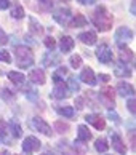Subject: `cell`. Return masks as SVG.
Here are the masks:
<instances>
[{"instance_id": "2", "label": "cell", "mask_w": 136, "mask_h": 155, "mask_svg": "<svg viewBox=\"0 0 136 155\" xmlns=\"http://www.w3.org/2000/svg\"><path fill=\"white\" fill-rule=\"evenodd\" d=\"M15 54H16V64L18 67H31L34 64V56H32V50L24 47V45H19V47L15 48Z\"/></svg>"}, {"instance_id": "40", "label": "cell", "mask_w": 136, "mask_h": 155, "mask_svg": "<svg viewBox=\"0 0 136 155\" xmlns=\"http://www.w3.org/2000/svg\"><path fill=\"white\" fill-rule=\"evenodd\" d=\"M130 144H131V149L136 152V134H131V136H130Z\"/></svg>"}, {"instance_id": "29", "label": "cell", "mask_w": 136, "mask_h": 155, "mask_svg": "<svg viewBox=\"0 0 136 155\" xmlns=\"http://www.w3.org/2000/svg\"><path fill=\"white\" fill-rule=\"evenodd\" d=\"M95 149L98 152H106L107 149H109V144H107V141L104 137H99V139H96V142H95Z\"/></svg>"}, {"instance_id": "32", "label": "cell", "mask_w": 136, "mask_h": 155, "mask_svg": "<svg viewBox=\"0 0 136 155\" xmlns=\"http://www.w3.org/2000/svg\"><path fill=\"white\" fill-rule=\"evenodd\" d=\"M55 130L58 131V133H67L69 131V125H67L66 122H61V120H58V122H55Z\"/></svg>"}, {"instance_id": "26", "label": "cell", "mask_w": 136, "mask_h": 155, "mask_svg": "<svg viewBox=\"0 0 136 155\" xmlns=\"http://www.w3.org/2000/svg\"><path fill=\"white\" fill-rule=\"evenodd\" d=\"M59 149L63 150V155H82V152H78L75 146H69V144H63V142H59Z\"/></svg>"}, {"instance_id": "45", "label": "cell", "mask_w": 136, "mask_h": 155, "mask_svg": "<svg viewBox=\"0 0 136 155\" xmlns=\"http://www.w3.org/2000/svg\"><path fill=\"white\" fill-rule=\"evenodd\" d=\"M2 96L5 97V99H10V90L5 88V90H3V93H2Z\"/></svg>"}, {"instance_id": "22", "label": "cell", "mask_w": 136, "mask_h": 155, "mask_svg": "<svg viewBox=\"0 0 136 155\" xmlns=\"http://www.w3.org/2000/svg\"><path fill=\"white\" fill-rule=\"evenodd\" d=\"M29 29H31L32 34H35V35H42L43 34V26L35 18H32V16L29 18Z\"/></svg>"}, {"instance_id": "39", "label": "cell", "mask_w": 136, "mask_h": 155, "mask_svg": "<svg viewBox=\"0 0 136 155\" xmlns=\"http://www.w3.org/2000/svg\"><path fill=\"white\" fill-rule=\"evenodd\" d=\"M10 0H0V10H7L10 7Z\"/></svg>"}, {"instance_id": "23", "label": "cell", "mask_w": 136, "mask_h": 155, "mask_svg": "<svg viewBox=\"0 0 136 155\" xmlns=\"http://www.w3.org/2000/svg\"><path fill=\"white\" fill-rule=\"evenodd\" d=\"M56 109V112L59 114V115H63V117H66V118H72L74 117V114H75V110H74V107L72 106H56L55 107Z\"/></svg>"}, {"instance_id": "44", "label": "cell", "mask_w": 136, "mask_h": 155, "mask_svg": "<svg viewBox=\"0 0 136 155\" xmlns=\"http://www.w3.org/2000/svg\"><path fill=\"white\" fill-rule=\"evenodd\" d=\"M40 2H42V5H45L47 8H51V7H53V2H51V0H40Z\"/></svg>"}, {"instance_id": "6", "label": "cell", "mask_w": 136, "mask_h": 155, "mask_svg": "<svg viewBox=\"0 0 136 155\" xmlns=\"http://www.w3.org/2000/svg\"><path fill=\"white\" fill-rule=\"evenodd\" d=\"M96 58H98L99 62H103V64H111L114 54H112V50L107 47L106 43H103L96 48Z\"/></svg>"}, {"instance_id": "8", "label": "cell", "mask_w": 136, "mask_h": 155, "mask_svg": "<svg viewBox=\"0 0 136 155\" xmlns=\"http://www.w3.org/2000/svg\"><path fill=\"white\" fill-rule=\"evenodd\" d=\"M99 99L104 102L107 107H114L115 106V94H114V88L106 87L99 91Z\"/></svg>"}, {"instance_id": "46", "label": "cell", "mask_w": 136, "mask_h": 155, "mask_svg": "<svg viewBox=\"0 0 136 155\" xmlns=\"http://www.w3.org/2000/svg\"><path fill=\"white\" fill-rule=\"evenodd\" d=\"M0 155H8V153H7V152H2V153H0Z\"/></svg>"}, {"instance_id": "37", "label": "cell", "mask_w": 136, "mask_h": 155, "mask_svg": "<svg viewBox=\"0 0 136 155\" xmlns=\"http://www.w3.org/2000/svg\"><path fill=\"white\" fill-rule=\"evenodd\" d=\"M107 115H109V118L112 120V122H115V123L120 122V117H118V114H115L114 110H109V114H107Z\"/></svg>"}, {"instance_id": "21", "label": "cell", "mask_w": 136, "mask_h": 155, "mask_svg": "<svg viewBox=\"0 0 136 155\" xmlns=\"http://www.w3.org/2000/svg\"><path fill=\"white\" fill-rule=\"evenodd\" d=\"M11 18H15V19H22L24 18V8L21 7V5L18 2H13V5H11V13H10Z\"/></svg>"}, {"instance_id": "30", "label": "cell", "mask_w": 136, "mask_h": 155, "mask_svg": "<svg viewBox=\"0 0 136 155\" xmlns=\"http://www.w3.org/2000/svg\"><path fill=\"white\" fill-rule=\"evenodd\" d=\"M67 88H69V91H72V93H77V91H80V83H78V80H77V78L69 77V82H67Z\"/></svg>"}, {"instance_id": "4", "label": "cell", "mask_w": 136, "mask_h": 155, "mask_svg": "<svg viewBox=\"0 0 136 155\" xmlns=\"http://www.w3.org/2000/svg\"><path fill=\"white\" fill-rule=\"evenodd\" d=\"M71 18H72V11L67 7H59L53 11V19L61 26H67Z\"/></svg>"}, {"instance_id": "11", "label": "cell", "mask_w": 136, "mask_h": 155, "mask_svg": "<svg viewBox=\"0 0 136 155\" xmlns=\"http://www.w3.org/2000/svg\"><path fill=\"white\" fill-rule=\"evenodd\" d=\"M80 80L83 83L90 85V87H95V85L98 83V80H96V75H95V72H93L91 67H85L83 69L82 74H80Z\"/></svg>"}, {"instance_id": "28", "label": "cell", "mask_w": 136, "mask_h": 155, "mask_svg": "<svg viewBox=\"0 0 136 155\" xmlns=\"http://www.w3.org/2000/svg\"><path fill=\"white\" fill-rule=\"evenodd\" d=\"M10 133H13L15 137H21L22 136V130H21V126L18 122H10Z\"/></svg>"}, {"instance_id": "20", "label": "cell", "mask_w": 136, "mask_h": 155, "mask_svg": "<svg viewBox=\"0 0 136 155\" xmlns=\"http://www.w3.org/2000/svg\"><path fill=\"white\" fill-rule=\"evenodd\" d=\"M88 24V21H87V18H85L83 15H80V13H77L75 16H72L71 18V21H69V27H83V26H87Z\"/></svg>"}, {"instance_id": "47", "label": "cell", "mask_w": 136, "mask_h": 155, "mask_svg": "<svg viewBox=\"0 0 136 155\" xmlns=\"http://www.w3.org/2000/svg\"><path fill=\"white\" fill-rule=\"evenodd\" d=\"M43 155H53V153H43Z\"/></svg>"}, {"instance_id": "36", "label": "cell", "mask_w": 136, "mask_h": 155, "mask_svg": "<svg viewBox=\"0 0 136 155\" xmlns=\"http://www.w3.org/2000/svg\"><path fill=\"white\" fill-rule=\"evenodd\" d=\"M8 43V35L3 32V29L0 27V47H3V45Z\"/></svg>"}, {"instance_id": "18", "label": "cell", "mask_w": 136, "mask_h": 155, "mask_svg": "<svg viewBox=\"0 0 136 155\" xmlns=\"http://www.w3.org/2000/svg\"><path fill=\"white\" fill-rule=\"evenodd\" d=\"M74 45H75V42H74V38H72V37H69V35L61 37V42H59L61 53H69V51H72Z\"/></svg>"}, {"instance_id": "24", "label": "cell", "mask_w": 136, "mask_h": 155, "mask_svg": "<svg viewBox=\"0 0 136 155\" xmlns=\"http://www.w3.org/2000/svg\"><path fill=\"white\" fill-rule=\"evenodd\" d=\"M8 78H10L13 83H16V85H22V83L26 82V77H24V74H21V72H16V71H11V72H8Z\"/></svg>"}, {"instance_id": "27", "label": "cell", "mask_w": 136, "mask_h": 155, "mask_svg": "<svg viewBox=\"0 0 136 155\" xmlns=\"http://www.w3.org/2000/svg\"><path fill=\"white\" fill-rule=\"evenodd\" d=\"M67 75V69L64 67V66H61V67H58V69H56V72L53 74V82L55 83H61V82H63V78Z\"/></svg>"}, {"instance_id": "5", "label": "cell", "mask_w": 136, "mask_h": 155, "mask_svg": "<svg viewBox=\"0 0 136 155\" xmlns=\"http://www.w3.org/2000/svg\"><path fill=\"white\" fill-rule=\"evenodd\" d=\"M31 126H32L34 130H37L38 133L45 134V136H51V134H53L51 126H50V125L45 122L43 118H40V117H34V118L31 120Z\"/></svg>"}, {"instance_id": "38", "label": "cell", "mask_w": 136, "mask_h": 155, "mask_svg": "<svg viewBox=\"0 0 136 155\" xmlns=\"http://www.w3.org/2000/svg\"><path fill=\"white\" fill-rule=\"evenodd\" d=\"M96 80H101L103 83H107L111 80V75H107V74H99V75L96 77Z\"/></svg>"}, {"instance_id": "25", "label": "cell", "mask_w": 136, "mask_h": 155, "mask_svg": "<svg viewBox=\"0 0 136 155\" xmlns=\"http://www.w3.org/2000/svg\"><path fill=\"white\" fill-rule=\"evenodd\" d=\"M133 58H134V53L131 50H128L127 47H122L120 48V62H130V61H133Z\"/></svg>"}, {"instance_id": "33", "label": "cell", "mask_w": 136, "mask_h": 155, "mask_svg": "<svg viewBox=\"0 0 136 155\" xmlns=\"http://www.w3.org/2000/svg\"><path fill=\"white\" fill-rule=\"evenodd\" d=\"M0 61H2V62H8V64L11 62V54L8 53L7 50H0Z\"/></svg>"}, {"instance_id": "41", "label": "cell", "mask_w": 136, "mask_h": 155, "mask_svg": "<svg viewBox=\"0 0 136 155\" xmlns=\"http://www.w3.org/2000/svg\"><path fill=\"white\" fill-rule=\"evenodd\" d=\"M75 106H77V109H83V107H85L82 97H77V99H75Z\"/></svg>"}, {"instance_id": "10", "label": "cell", "mask_w": 136, "mask_h": 155, "mask_svg": "<svg viewBox=\"0 0 136 155\" xmlns=\"http://www.w3.org/2000/svg\"><path fill=\"white\" fill-rule=\"evenodd\" d=\"M114 75L118 77V78L131 77V69H130L125 62H115L114 64Z\"/></svg>"}, {"instance_id": "12", "label": "cell", "mask_w": 136, "mask_h": 155, "mask_svg": "<svg viewBox=\"0 0 136 155\" xmlns=\"http://www.w3.org/2000/svg\"><path fill=\"white\" fill-rule=\"evenodd\" d=\"M85 120H87V123H91L96 130H104L106 128V120L98 115V114H90V115L85 117Z\"/></svg>"}, {"instance_id": "7", "label": "cell", "mask_w": 136, "mask_h": 155, "mask_svg": "<svg viewBox=\"0 0 136 155\" xmlns=\"http://www.w3.org/2000/svg\"><path fill=\"white\" fill-rule=\"evenodd\" d=\"M40 147H42V142L38 141L35 136H27V137H24V141H22V150L26 153L37 152Z\"/></svg>"}, {"instance_id": "3", "label": "cell", "mask_w": 136, "mask_h": 155, "mask_svg": "<svg viewBox=\"0 0 136 155\" xmlns=\"http://www.w3.org/2000/svg\"><path fill=\"white\" fill-rule=\"evenodd\" d=\"M114 40H115V43H117L118 48L127 47V45L133 40V32H131V29H130V27H125V26L118 27V29L115 31V34H114Z\"/></svg>"}, {"instance_id": "35", "label": "cell", "mask_w": 136, "mask_h": 155, "mask_svg": "<svg viewBox=\"0 0 136 155\" xmlns=\"http://www.w3.org/2000/svg\"><path fill=\"white\" fill-rule=\"evenodd\" d=\"M127 109L133 114V115H136V99H128L127 101Z\"/></svg>"}, {"instance_id": "34", "label": "cell", "mask_w": 136, "mask_h": 155, "mask_svg": "<svg viewBox=\"0 0 136 155\" xmlns=\"http://www.w3.org/2000/svg\"><path fill=\"white\" fill-rule=\"evenodd\" d=\"M43 43H45V47L47 48H50V50H53L55 47H56V42H55V38L53 37H45V40H43Z\"/></svg>"}, {"instance_id": "14", "label": "cell", "mask_w": 136, "mask_h": 155, "mask_svg": "<svg viewBox=\"0 0 136 155\" xmlns=\"http://www.w3.org/2000/svg\"><path fill=\"white\" fill-rule=\"evenodd\" d=\"M115 91L118 94H120L122 97H127V96H133L134 94V88H133V85H130L127 82H120L117 85V88Z\"/></svg>"}, {"instance_id": "9", "label": "cell", "mask_w": 136, "mask_h": 155, "mask_svg": "<svg viewBox=\"0 0 136 155\" xmlns=\"http://www.w3.org/2000/svg\"><path fill=\"white\" fill-rule=\"evenodd\" d=\"M69 88H67V85H64L63 82L61 83H56L53 87V91H51V96L55 99H67L69 97Z\"/></svg>"}, {"instance_id": "42", "label": "cell", "mask_w": 136, "mask_h": 155, "mask_svg": "<svg viewBox=\"0 0 136 155\" xmlns=\"http://www.w3.org/2000/svg\"><path fill=\"white\" fill-rule=\"evenodd\" d=\"M77 2L82 5H93V3H96V0H77Z\"/></svg>"}, {"instance_id": "48", "label": "cell", "mask_w": 136, "mask_h": 155, "mask_svg": "<svg viewBox=\"0 0 136 155\" xmlns=\"http://www.w3.org/2000/svg\"><path fill=\"white\" fill-rule=\"evenodd\" d=\"M64 2H67V0H64Z\"/></svg>"}, {"instance_id": "43", "label": "cell", "mask_w": 136, "mask_h": 155, "mask_svg": "<svg viewBox=\"0 0 136 155\" xmlns=\"http://www.w3.org/2000/svg\"><path fill=\"white\" fill-rule=\"evenodd\" d=\"M130 11L136 16V0H131V5H130Z\"/></svg>"}, {"instance_id": "19", "label": "cell", "mask_w": 136, "mask_h": 155, "mask_svg": "<svg viewBox=\"0 0 136 155\" xmlns=\"http://www.w3.org/2000/svg\"><path fill=\"white\" fill-rule=\"evenodd\" d=\"M59 56L58 54H55V53H47L43 56V59H42V62H43V66L45 67H53V66H58L59 64Z\"/></svg>"}, {"instance_id": "31", "label": "cell", "mask_w": 136, "mask_h": 155, "mask_svg": "<svg viewBox=\"0 0 136 155\" xmlns=\"http://www.w3.org/2000/svg\"><path fill=\"white\" fill-rule=\"evenodd\" d=\"M69 62H71V67H74V69H78V67H82V56L80 54H72L71 56V59H69Z\"/></svg>"}, {"instance_id": "16", "label": "cell", "mask_w": 136, "mask_h": 155, "mask_svg": "<svg viewBox=\"0 0 136 155\" xmlns=\"http://www.w3.org/2000/svg\"><path fill=\"white\" fill-rule=\"evenodd\" d=\"M91 139V131L88 130V126L78 125L77 128V142H88Z\"/></svg>"}, {"instance_id": "13", "label": "cell", "mask_w": 136, "mask_h": 155, "mask_svg": "<svg viewBox=\"0 0 136 155\" xmlns=\"http://www.w3.org/2000/svg\"><path fill=\"white\" fill-rule=\"evenodd\" d=\"M29 80L34 85H43L47 82V77H45V72L42 69H32L29 72Z\"/></svg>"}, {"instance_id": "15", "label": "cell", "mask_w": 136, "mask_h": 155, "mask_svg": "<svg viewBox=\"0 0 136 155\" xmlns=\"http://www.w3.org/2000/svg\"><path fill=\"white\" fill-rule=\"evenodd\" d=\"M78 40H80L82 43L85 45H95L96 42H98V37H96V32L93 31H87V32H82V34H78Z\"/></svg>"}, {"instance_id": "1", "label": "cell", "mask_w": 136, "mask_h": 155, "mask_svg": "<svg viewBox=\"0 0 136 155\" xmlns=\"http://www.w3.org/2000/svg\"><path fill=\"white\" fill-rule=\"evenodd\" d=\"M91 21H93V24L96 26V29H98V31L107 32V31L112 29V24H114V16L107 11L106 7L99 5V7L95 10Z\"/></svg>"}, {"instance_id": "17", "label": "cell", "mask_w": 136, "mask_h": 155, "mask_svg": "<svg viewBox=\"0 0 136 155\" xmlns=\"http://www.w3.org/2000/svg\"><path fill=\"white\" fill-rule=\"evenodd\" d=\"M111 139H112V146H114V150H117L118 153H122V155H125V153H127V146L123 144V141H122V137H120V136L115 134V133H112Z\"/></svg>"}]
</instances>
